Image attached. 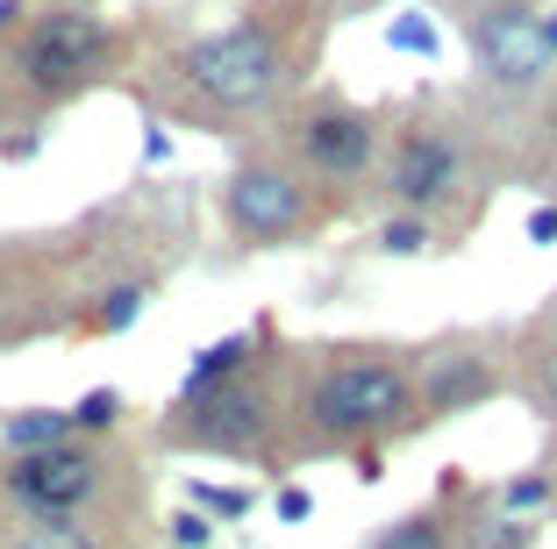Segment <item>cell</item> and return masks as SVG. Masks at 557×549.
Listing matches in <instances>:
<instances>
[{"mask_svg":"<svg viewBox=\"0 0 557 549\" xmlns=\"http://www.w3.org/2000/svg\"><path fill=\"white\" fill-rule=\"evenodd\" d=\"M180 79L194 100L222 114H244V108H264V100L286 86V43H278L264 22H230V29L200 36L194 50L180 58Z\"/></svg>","mask_w":557,"mask_h":549,"instance_id":"6da1fadb","label":"cell"},{"mask_svg":"<svg viewBox=\"0 0 557 549\" xmlns=\"http://www.w3.org/2000/svg\"><path fill=\"white\" fill-rule=\"evenodd\" d=\"M543 43H550V58H557V8H543Z\"/></svg>","mask_w":557,"mask_h":549,"instance_id":"484cf974","label":"cell"},{"mask_svg":"<svg viewBox=\"0 0 557 549\" xmlns=\"http://www.w3.org/2000/svg\"><path fill=\"white\" fill-rule=\"evenodd\" d=\"M0 442H8V457H29V450L79 442V428H72V407H29V414H8V421H0Z\"/></svg>","mask_w":557,"mask_h":549,"instance_id":"7c38bea8","label":"cell"},{"mask_svg":"<svg viewBox=\"0 0 557 549\" xmlns=\"http://www.w3.org/2000/svg\"><path fill=\"white\" fill-rule=\"evenodd\" d=\"M308 514H314V500L300 485H286V492H278V521H308Z\"/></svg>","mask_w":557,"mask_h":549,"instance_id":"603a6c76","label":"cell"},{"mask_svg":"<svg viewBox=\"0 0 557 549\" xmlns=\"http://www.w3.org/2000/svg\"><path fill=\"white\" fill-rule=\"evenodd\" d=\"M529 242H557V208H536V214H529Z\"/></svg>","mask_w":557,"mask_h":549,"instance_id":"cb8c5ba5","label":"cell"},{"mask_svg":"<svg viewBox=\"0 0 557 549\" xmlns=\"http://www.w3.org/2000/svg\"><path fill=\"white\" fill-rule=\"evenodd\" d=\"M543 500H550V478H543V471H522V478H508L500 492H493V507H500V514H515V521L536 514Z\"/></svg>","mask_w":557,"mask_h":549,"instance_id":"e0dca14e","label":"cell"},{"mask_svg":"<svg viewBox=\"0 0 557 549\" xmlns=\"http://www.w3.org/2000/svg\"><path fill=\"white\" fill-rule=\"evenodd\" d=\"M414 414V372L386 364V357H350V364H329L308 386V421L336 442L358 436H386Z\"/></svg>","mask_w":557,"mask_h":549,"instance_id":"7a4b0ae2","label":"cell"},{"mask_svg":"<svg viewBox=\"0 0 557 549\" xmlns=\"http://www.w3.org/2000/svg\"><path fill=\"white\" fill-rule=\"evenodd\" d=\"M529 521L515 514H493V521H472V528H458V549H529Z\"/></svg>","mask_w":557,"mask_h":549,"instance_id":"5bb4252c","label":"cell"},{"mask_svg":"<svg viewBox=\"0 0 557 549\" xmlns=\"http://www.w3.org/2000/svg\"><path fill=\"white\" fill-rule=\"evenodd\" d=\"M543 378H550V392H557V350H550V357H543Z\"/></svg>","mask_w":557,"mask_h":549,"instance_id":"83f0119b","label":"cell"},{"mask_svg":"<svg viewBox=\"0 0 557 549\" xmlns=\"http://www.w3.org/2000/svg\"><path fill=\"white\" fill-rule=\"evenodd\" d=\"M108 50H115V36H108V22L94 8H50V15H36L22 29L15 72L36 93H72V86H86L108 65Z\"/></svg>","mask_w":557,"mask_h":549,"instance_id":"3957f363","label":"cell"},{"mask_svg":"<svg viewBox=\"0 0 557 549\" xmlns=\"http://www.w3.org/2000/svg\"><path fill=\"white\" fill-rule=\"evenodd\" d=\"M115 421H122V392L115 386L86 392V400L72 407V428H79V436H100V428H115Z\"/></svg>","mask_w":557,"mask_h":549,"instance_id":"d6986e66","label":"cell"},{"mask_svg":"<svg viewBox=\"0 0 557 549\" xmlns=\"http://www.w3.org/2000/svg\"><path fill=\"white\" fill-rule=\"evenodd\" d=\"M472 58L493 86H515V93H529V86L557 65L550 43H543V15L536 8H515V0L472 15Z\"/></svg>","mask_w":557,"mask_h":549,"instance_id":"52a82bcc","label":"cell"},{"mask_svg":"<svg viewBox=\"0 0 557 549\" xmlns=\"http://www.w3.org/2000/svg\"><path fill=\"white\" fill-rule=\"evenodd\" d=\"M158 158H172V136L150 129V136H144V164H158Z\"/></svg>","mask_w":557,"mask_h":549,"instance_id":"d4e9b609","label":"cell"},{"mask_svg":"<svg viewBox=\"0 0 557 549\" xmlns=\"http://www.w3.org/2000/svg\"><path fill=\"white\" fill-rule=\"evenodd\" d=\"M386 43L414 50V58H436V22H429V15H394V22H386Z\"/></svg>","mask_w":557,"mask_h":549,"instance_id":"ffe728a7","label":"cell"},{"mask_svg":"<svg viewBox=\"0 0 557 549\" xmlns=\"http://www.w3.org/2000/svg\"><path fill=\"white\" fill-rule=\"evenodd\" d=\"M429 242H436L429 214H394V222L379 228V250H386V258H422Z\"/></svg>","mask_w":557,"mask_h":549,"instance_id":"9a60e30c","label":"cell"},{"mask_svg":"<svg viewBox=\"0 0 557 549\" xmlns=\"http://www.w3.org/2000/svg\"><path fill=\"white\" fill-rule=\"evenodd\" d=\"M493 400V364L479 350H436L414 372V407L422 414H465V407Z\"/></svg>","mask_w":557,"mask_h":549,"instance_id":"30bf717a","label":"cell"},{"mask_svg":"<svg viewBox=\"0 0 557 549\" xmlns=\"http://www.w3.org/2000/svg\"><path fill=\"white\" fill-rule=\"evenodd\" d=\"M379 150V129L364 122L358 108H314L300 122V158L314 164L322 178H358Z\"/></svg>","mask_w":557,"mask_h":549,"instance_id":"9c48e42d","label":"cell"},{"mask_svg":"<svg viewBox=\"0 0 557 549\" xmlns=\"http://www.w3.org/2000/svg\"><path fill=\"white\" fill-rule=\"evenodd\" d=\"M264 428H272V400H264V386H250V378L214 386V392H200V400L180 407V436L200 442V450H222V457H250L264 442Z\"/></svg>","mask_w":557,"mask_h":549,"instance_id":"ba28073f","label":"cell"},{"mask_svg":"<svg viewBox=\"0 0 557 549\" xmlns=\"http://www.w3.org/2000/svg\"><path fill=\"white\" fill-rule=\"evenodd\" d=\"M0 492L15 507H29L36 521H72L86 500L100 492V457L86 442H58V450H29V457H8L0 471Z\"/></svg>","mask_w":557,"mask_h":549,"instance_id":"277c9868","label":"cell"},{"mask_svg":"<svg viewBox=\"0 0 557 549\" xmlns=\"http://www.w3.org/2000/svg\"><path fill=\"white\" fill-rule=\"evenodd\" d=\"M222 214L244 242H286L308 228V186L286 164H236L222 186Z\"/></svg>","mask_w":557,"mask_h":549,"instance_id":"5b68a950","label":"cell"},{"mask_svg":"<svg viewBox=\"0 0 557 549\" xmlns=\"http://www.w3.org/2000/svg\"><path fill=\"white\" fill-rule=\"evenodd\" d=\"M214 542V521L200 514V507H186V514H172V549H208Z\"/></svg>","mask_w":557,"mask_h":549,"instance_id":"7402d4cb","label":"cell"},{"mask_svg":"<svg viewBox=\"0 0 557 549\" xmlns=\"http://www.w3.org/2000/svg\"><path fill=\"white\" fill-rule=\"evenodd\" d=\"M250 350H258V336H222V342H208V350L186 364L180 407H186V400H200V392H214V386H236V378L250 372Z\"/></svg>","mask_w":557,"mask_h":549,"instance_id":"8fae6325","label":"cell"},{"mask_svg":"<svg viewBox=\"0 0 557 549\" xmlns=\"http://www.w3.org/2000/svg\"><path fill=\"white\" fill-rule=\"evenodd\" d=\"M15 549H94V535H86L79 521H29V528L15 535Z\"/></svg>","mask_w":557,"mask_h":549,"instance_id":"2e32d148","label":"cell"},{"mask_svg":"<svg viewBox=\"0 0 557 549\" xmlns=\"http://www.w3.org/2000/svg\"><path fill=\"white\" fill-rule=\"evenodd\" d=\"M194 507L222 528V521H244L250 514V492H244V485H194Z\"/></svg>","mask_w":557,"mask_h":549,"instance_id":"ac0fdd59","label":"cell"},{"mask_svg":"<svg viewBox=\"0 0 557 549\" xmlns=\"http://www.w3.org/2000/svg\"><path fill=\"white\" fill-rule=\"evenodd\" d=\"M465 178V150L450 129H436V122H414V129L394 136V158H386V194H394L400 214H429L443 208V200L458 194Z\"/></svg>","mask_w":557,"mask_h":549,"instance_id":"8992f818","label":"cell"},{"mask_svg":"<svg viewBox=\"0 0 557 549\" xmlns=\"http://www.w3.org/2000/svg\"><path fill=\"white\" fill-rule=\"evenodd\" d=\"M15 15H22V0H0V36L15 29Z\"/></svg>","mask_w":557,"mask_h":549,"instance_id":"4316f807","label":"cell"},{"mask_svg":"<svg viewBox=\"0 0 557 549\" xmlns=\"http://www.w3.org/2000/svg\"><path fill=\"white\" fill-rule=\"evenodd\" d=\"M144 300H150V286H115L108 300H100V328H108V336H122V328L144 314Z\"/></svg>","mask_w":557,"mask_h":549,"instance_id":"44dd1931","label":"cell"},{"mask_svg":"<svg viewBox=\"0 0 557 549\" xmlns=\"http://www.w3.org/2000/svg\"><path fill=\"white\" fill-rule=\"evenodd\" d=\"M372 549H450V528L436 514H400L372 535Z\"/></svg>","mask_w":557,"mask_h":549,"instance_id":"4fadbf2b","label":"cell"}]
</instances>
